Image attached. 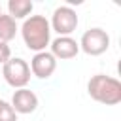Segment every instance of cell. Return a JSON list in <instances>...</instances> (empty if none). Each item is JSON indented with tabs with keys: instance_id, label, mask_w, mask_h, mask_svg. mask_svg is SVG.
<instances>
[{
	"instance_id": "6da1fadb",
	"label": "cell",
	"mask_w": 121,
	"mask_h": 121,
	"mask_svg": "<svg viewBox=\"0 0 121 121\" xmlns=\"http://www.w3.org/2000/svg\"><path fill=\"white\" fill-rule=\"evenodd\" d=\"M21 36L25 45L34 51H45V47L51 43V26L45 15H30L21 25Z\"/></svg>"
},
{
	"instance_id": "7a4b0ae2",
	"label": "cell",
	"mask_w": 121,
	"mask_h": 121,
	"mask_svg": "<svg viewBox=\"0 0 121 121\" xmlns=\"http://www.w3.org/2000/svg\"><path fill=\"white\" fill-rule=\"evenodd\" d=\"M87 93L95 102L106 106H117L121 102V81L113 76L95 74L87 81Z\"/></svg>"
},
{
	"instance_id": "3957f363",
	"label": "cell",
	"mask_w": 121,
	"mask_h": 121,
	"mask_svg": "<svg viewBox=\"0 0 121 121\" xmlns=\"http://www.w3.org/2000/svg\"><path fill=\"white\" fill-rule=\"evenodd\" d=\"M2 76L6 83L13 89H23L30 81V66L25 59L21 57H11L8 62L2 64Z\"/></svg>"
},
{
	"instance_id": "277c9868",
	"label": "cell",
	"mask_w": 121,
	"mask_h": 121,
	"mask_svg": "<svg viewBox=\"0 0 121 121\" xmlns=\"http://www.w3.org/2000/svg\"><path fill=\"white\" fill-rule=\"evenodd\" d=\"M78 43H79V49L85 55L98 57V55H102L110 49V34L100 26H93V28L83 32V36Z\"/></svg>"
},
{
	"instance_id": "5b68a950",
	"label": "cell",
	"mask_w": 121,
	"mask_h": 121,
	"mask_svg": "<svg viewBox=\"0 0 121 121\" xmlns=\"http://www.w3.org/2000/svg\"><path fill=\"white\" fill-rule=\"evenodd\" d=\"M78 25H79L78 13L70 6H59V8H55V11L51 15V21H49L51 32L55 30L59 36H72V32L78 28Z\"/></svg>"
},
{
	"instance_id": "8992f818",
	"label": "cell",
	"mask_w": 121,
	"mask_h": 121,
	"mask_svg": "<svg viewBox=\"0 0 121 121\" xmlns=\"http://www.w3.org/2000/svg\"><path fill=\"white\" fill-rule=\"evenodd\" d=\"M28 66L32 76H36L38 79H47L57 70V59L49 51H40V53H34Z\"/></svg>"
},
{
	"instance_id": "52a82bcc",
	"label": "cell",
	"mask_w": 121,
	"mask_h": 121,
	"mask_svg": "<svg viewBox=\"0 0 121 121\" xmlns=\"http://www.w3.org/2000/svg\"><path fill=\"white\" fill-rule=\"evenodd\" d=\"M49 47H51L49 53L57 60H68V59H74L79 53V43L72 36H57L55 40H51Z\"/></svg>"
},
{
	"instance_id": "ba28073f",
	"label": "cell",
	"mask_w": 121,
	"mask_h": 121,
	"mask_svg": "<svg viewBox=\"0 0 121 121\" xmlns=\"http://www.w3.org/2000/svg\"><path fill=\"white\" fill-rule=\"evenodd\" d=\"M11 108L15 110V113H32L38 108V96L34 91H30L28 87L23 89H15L13 96H11Z\"/></svg>"
},
{
	"instance_id": "9c48e42d",
	"label": "cell",
	"mask_w": 121,
	"mask_h": 121,
	"mask_svg": "<svg viewBox=\"0 0 121 121\" xmlns=\"http://www.w3.org/2000/svg\"><path fill=\"white\" fill-rule=\"evenodd\" d=\"M32 9H34V4L30 0H9L8 2V15L13 17L15 21L17 19L25 21L26 17H30Z\"/></svg>"
},
{
	"instance_id": "30bf717a",
	"label": "cell",
	"mask_w": 121,
	"mask_h": 121,
	"mask_svg": "<svg viewBox=\"0 0 121 121\" xmlns=\"http://www.w3.org/2000/svg\"><path fill=\"white\" fill-rule=\"evenodd\" d=\"M17 21L8 13H0V42H11L17 34Z\"/></svg>"
},
{
	"instance_id": "8fae6325",
	"label": "cell",
	"mask_w": 121,
	"mask_h": 121,
	"mask_svg": "<svg viewBox=\"0 0 121 121\" xmlns=\"http://www.w3.org/2000/svg\"><path fill=\"white\" fill-rule=\"evenodd\" d=\"M0 121H17V113H15V110L11 108V104L9 102H2V106H0Z\"/></svg>"
},
{
	"instance_id": "7c38bea8",
	"label": "cell",
	"mask_w": 121,
	"mask_h": 121,
	"mask_svg": "<svg viewBox=\"0 0 121 121\" xmlns=\"http://www.w3.org/2000/svg\"><path fill=\"white\" fill-rule=\"evenodd\" d=\"M9 59H11V49H9V45H8L6 42H0V64L8 62Z\"/></svg>"
},
{
	"instance_id": "4fadbf2b",
	"label": "cell",
	"mask_w": 121,
	"mask_h": 121,
	"mask_svg": "<svg viewBox=\"0 0 121 121\" xmlns=\"http://www.w3.org/2000/svg\"><path fill=\"white\" fill-rule=\"evenodd\" d=\"M2 102H4V100H2V98H0V106H2Z\"/></svg>"
},
{
	"instance_id": "5bb4252c",
	"label": "cell",
	"mask_w": 121,
	"mask_h": 121,
	"mask_svg": "<svg viewBox=\"0 0 121 121\" xmlns=\"http://www.w3.org/2000/svg\"><path fill=\"white\" fill-rule=\"evenodd\" d=\"M0 13H2V6H0Z\"/></svg>"
}]
</instances>
